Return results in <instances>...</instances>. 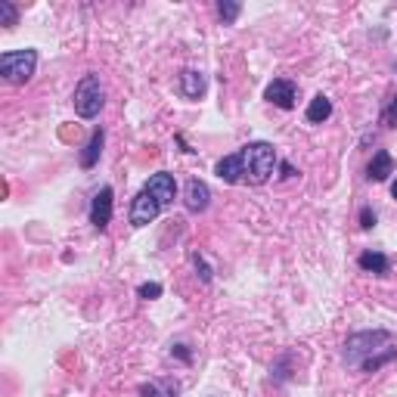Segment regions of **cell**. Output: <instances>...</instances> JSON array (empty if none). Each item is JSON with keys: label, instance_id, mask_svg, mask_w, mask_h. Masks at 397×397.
Here are the masks:
<instances>
[{"label": "cell", "instance_id": "1", "mask_svg": "<svg viewBox=\"0 0 397 397\" xmlns=\"http://www.w3.org/2000/svg\"><path fill=\"white\" fill-rule=\"evenodd\" d=\"M239 161H243V181H248L252 186H261L274 177V171L279 165L276 149L267 143V140H255V143H245L239 149Z\"/></svg>", "mask_w": 397, "mask_h": 397}, {"label": "cell", "instance_id": "2", "mask_svg": "<svg viewBox=\"0 0 397 397\" xmlns=\"http://www.w3.org/2000/svg\"><path fill=\"white\" fill-rule=\"evenodd\" d=\"M391 338H394V336H391L388 329H363V332H351V336L345 338V351H341V357H345L348 367L360 369L372 354H379V351H385V348H391Z\"/></svg>", "mask_w": 397, "mask_h": 397}, {"label": "cell", "instance_id": "3", "mask_svg": "<svg viewBox=\"0 0 397 397\" xmlns=\"http://www.w3.org/2000/svg\"><path fill=\"white\" fill-rule=\"evenodd\" d=\"M37 68V50H6L4 56H0V78H4L6 84H25L31 81V75H35Z\"/></svg>", "mask_w": 397, "mask_h": 397}, {"label": "cell", "instance_id": "4", "mask_svg": "<svg viewBox=\"0 0 397 397\" xmlns=\"http://www.w3.org/2000/svg\"><path fill=\"white\" fill-rule=\"evenodd\" d=\"M103 103H106V93H103V84H99V75L87 72L75 87V112L81 118H97L103 112Z\"/></svg>", "mask_w": 397, "mask_h": 397}, {"label": "cell", "instance_id": "5", "mask_svg": "<svg viewBox=\"0 0 397 397\" xmlns=\"http://www.w3.org/2000/svg\"><path fill=\"white\" fill-rule=\"evenodd\" d=\"M159 214H161L159 199H152L146 190H140L134 202H130V227H146V224H152Z\"/></svg>", "mask_w": 397, "mask_h": 397}, {"label": "cell", "instance_id": "6", "mask_svg": "<svg viewBox=\"0 0 397 397\" xmlns=\"http://www.w3.org/2000/svg\"><path fill=\"white\" fill-rule=\"evenodd\" d=\"M112 199H115L112 186H103V190L93 196V202H90V224H93V230L103 233L109 224H112Z\"/></svg>", "mask_w": 397, "mask_h": 397}, {"label": "cell", "instance_id": "7", "mask_svg": "<svg viewBox=\"0 0 397 397\" xmlns=\"http://www.w3.org/2000/svg\"><path fill=\"white\" fill-rule=\"evenodd\" d=\"M143 190L149 193L152 199H159L161 208L171 205V202L177 199V181H174V174H168V171H159V174H152L149 181H146Z\"/></svg>", "mask_w": 397, "mask_h": 397}, {"label": "cell", "instance_id": "8", "mask_svg": "<svg viewBox=\"0 0 397 397\" xmlns=\"http://www.w3.org/2000/svg\"><path fill=\"white\" fill-rule=\"evenodd\" d=\"M295 97H298V87H295V81H289V78H274L267 84V90H264V99L279 109H295Z\"/></svg>", "mask_w": 397, "mask_h": 397}, {"label": "cell", "instance_id": "9", "mask_svg": "<svg viewBox=\"0 0 397 397\" xmlns=\"http://www.w3.org/2000/svg\"><path fill=\"white\" fill-rule=\"evenodd\" d=\"M183 205H186V212H193V214H202V212H205V208L212 205V190H208V183L199 181V177H193V181L186 183Z\"/></svg>", "mask_w": 397, "mask_h": 397}, {"label": "cell", "instance_id": "10", "mask_svg": "<svg viewBox=\"0 0 397 397\" xmlns=\"http://www.w3.org/2000/svg\"><path fill=\"white\" fill-rule=\"evenodd\" d=\"M388 174H394L391 152H388V149H376V152H372L369 168H367V177H369L372 183H382V181H388Z\"/></svg>", "mask_w": 397, "mask_h": 397}, {"label": "cell", "instance_id": "11", "mask_svg": "<svg viewBox=\"0 0 397 397\" xmlns=\"http://www.w3.org/2000/svg\"><path fill=\"white\" fill-rule=\"evenodd\" d=\"M214 174L221 177L224 183H243V161H239V152H230L224 159H217Z\"/></svg>", "mask_w": 397, "mask_h": 397}, {"label": "cell", "instance_id": "12", "mask_svg": "<svg viewBox=\"0 0 397 397\" xmlns=\"http://www.w3.org/2000/svg\"><path fill=\"white\" fill-rule=\"evenodd\" d=\"M177 90H181L186 99H199L202 93H205V75L196 72V68H186V72H181V78H177Z\"/></svg>", "mask_w": 397, "mask_h": 397}, {"label": "cell", "instance_id": "13", "mask_svg": "<svg viewBox=\"0 0 397 397\" xmlns=\"http://www.w3.org/2000/svg\"><path fill=\"white\" fill-rule=\"evenodd\" d=\"M103 143H106V130L97 128V130L90 134L87 143H84V149H81V168H84V171H90V168L99 161V155H103Z\"/></svg>", "mask_w": 397, "mask_h": 397}, {"label": "cell", "instance_id": "14", "mask_svg": "<svg viewBox=\"0 0 397 397\" xmlns=\"http://www.w3.org/2000/svg\"><path fill=\"white\" fill-rule=\"evenodd\" d=\"M357 264H360V270H367V274H376V276H385L388 274V267H391V264H388V258L382 252H363L360 258H357Z\"/></svg>", "mask_w": 397, "mask_h": 397}, {"label": "cell", "instance_id": "15", "mask_svg": "<svg viewBox=\"0 0 397 397\" xmlns=\"http://www.w3.org/2000/svg\"><path fill=\"white\" fill-rule=\"evenodd\" d=\"M307 121L310 124H323L326 118L332 115V99L329 97H323V93H317L314 99H310V106H307Z\"/></svg>", "mask_w": 397, "mask_h": 397}, {"label": "cell", "instance_id": "16", "mask_svg": "<svg viewBox=\"0 0 397 397\" xmlns=\"http://www.w3.org/2000/svg\"><path fill=\"white\" fill-rule=\"evenodd\" d=\"M394 357H397V348H385V351H379V354H372L369 357V360L367 363H363V372H376V369H382L385 367V363H391L394 360Z\"/></svg>", "mask_w": 397, "mask_h": 397}, {"label": "cell", "instance_id": "17", "mask_svg": "<svg viewBox=\"0 0 397 397\" xmlns=\"http://www.w3.org/2000/svg\"><path fill=\"white\" fill-rule=\"evenodd\" d=\"M239 13H243V6L233 4V0H221V4H217V16L224 19V25H233V22L239 19Z\"/></svg>", "mask_w": 397, "mask_h": 397}, {"label": "cell", "instance_id": "18", "mask_svg": "<svg viewBox=\"0 0 397 397\" xmlns=\"http://www.w3.org/2000/svg\"><path fill=\"white\" fill-rule=\"evenodd\" d=\"M16 22H19V10L10 4V0H0V25H6V28H13Z\"/></svg>", "mask_w": 397, "mask_h": 397}, {"label": "cell", "instance_id": "19", "mask_svg": "<svg viewBox=\"0 0 397 397\" xmlns=\"http://www.w3.org/2000/svg\"><path fill=\"white\" fill-rule=\"evenodd\" d=\"M193 267H196V274H199V279H202V283H212V279H214V270L212 267H208V261H205V255H193Z\"/></svg>", "mask_w": 397, "mask_h": 397}, {"label": "cell", "instance_id": "20", "mask_svg": "<svg viewBox=\"0 0 397 397\" xmlns=\"http://www.w3.org/2000/svg\"><path fill=\"white\" fill-rule=\"evenodd\" d=\"M137 295H140L143 301H155V298H161V286H159V283H143V286L137 289Z\"/></svg>", "mask_w": 397, "mask_h": 397}, {"label": "cell", "instance_id": "21", "mask_svg": "<svg viewBox=\"0 0 397 397\" xmlns=\"http://www.w3.org/2000/svg\"><path fill=\"white\" fill-rule=\"evenodd\" d=\"M360 227H363V230H372V227H376V212H372V208H363V212H360Z\"/></svg>", "mask_w": 397, "mask_h": 397}, {"label": "cell", "instance_id": "22", "mask_svg": "<svg viewBox=\"0 0 397 397\" xmlns=\"http://www.w3.org/2000/svg\"><path fill=\"white\" fill-rule=\"evenodd\" d=\"M382 118H385V124H388V128H397V97L391 99V106L385 109V115H382Z\"/></svg>", "mask_w": 397, "mask_h": 397}, {"label": "cell", "instance_id": "23", "mask_svg": "<svg viewBox=\"0 0 397 397\" xmlns=\"http://www.w3.org/2000/svg\"><path fill=\"white\" fill-rule=\"evenodd\" d=\"M171 354H174V357H181L183 363H193V354L186 351V345H174V348H171Z\"/></svg>", "mask_w": 397, "mask_h": 397}, {"label": "cell", "instance_id": "24", "mask_svg": "<svg viewBox=\"0 0 397 397\" xmlns=\"http://www.w3.org/2000/svg\"><path fill=\"white\" fill-rule=\"evenodd\" d=\"M140 397H159V385H140Z\"/></svg>", "mask_w": 397, "mask_h": 397}, {"label": "cell", "instance_id": "25", "mask_svg": "<svg viewBox=\"0 0 397 397\" xmlns=\"http://www.w3.org/2000/svg\"><path fill=\"white\" fill-rule=\"evenodd\" d=\"M279 171H283V174H279V177H286V181H289V177H295V174H298V171H295V168L289 165V161H279Z\"/></svg>", "mask_w": 397, "mask_h": 397}, {"label": "cell", "instance_id": "26", "mask_svg": "<svg viewBox=\"0 0 397 397\" xmlns=\"http://www.w3.org/2000/svg\"><path fill=\"white\" fill-rule=\"evenodd\" d=\"M391 196H394V199H397V181H394V183H391Z\"/></svg>", "mask_w": 397, "mask_h": 397}]
</instances>
